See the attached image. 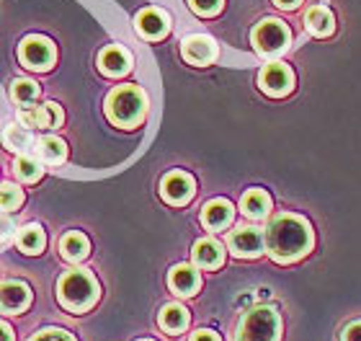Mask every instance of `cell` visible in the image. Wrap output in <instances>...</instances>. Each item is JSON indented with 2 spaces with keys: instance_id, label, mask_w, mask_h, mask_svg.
Returning <instances> with one entry per match:
<instances>
[{
  "instance_id": "cb8c5ba5",
  "label": "cell",
  "mask_w": 361,
  "mask_h": 341,
  "mask_svg": "<svg viewBox=\"0 0 361 341\" xmlns=\"http://www.w3.org/2000/svg\"><path fill=\"white\" fill-rule=\"evenodd\" d=\"M37 152L39 158L47 160V163H62V160L68 158V145H65V140H60V137H42L37 143Z\"/></svg>"
},
{
  "instance_id": "7c38bea8",
  "label": "cell",
  "mask_w": 361,
  "mask_h": 341,
  "mask_svg": "<svg viewBox=\"0 0 361 341\" xmlns=\"http://www.w3.org/2000/svg\"><path fill=\"white\" fill-rule=\"evenodd\" d=\"M135 29L142 39H150V42H158L171 31V18L168 13H163L160 8H145L140 11L135 18Z\"/></svg>"
},
{
  "instance_id": "4fadbf2b",
  "label": "cell",
  "mask_w": 361,
  "mask_h": 341,
  "mask_svg": "<svg viewBox=\"0 0 361 341\" xmlns=\"http://www.w3.org/2000/svg\"><path fill=\"white\" fill-rule=\"evenodd\" d=\"M31 305V289L26 282H3L0 285V313L18 316Z\"/></svg>"
},
{
  "instance_id": "ac0fdd59",
  "label": "cell",
  "mask_w": 361,
  "mask_h": 341,
  "mask_svg": "<svg viewBox=\"0 0 361 341\" xmlns=\"http://www.w3.org/2000/svg\"><path fill=\"white\" fill-rule=\"evenodd\" d=\"M240 210L245 217H250V220H264L266 215L271 213V197L264 189H250L243 194Z\"/></svg>"
},
{
  "instance_id": "f546056e",
  "label": "cell",
  "mask_w": 361,
  "mask_h": 341,
  "mask_svg": "<svg viewBox=\"0 0 361 341\" xmlns=\"http://www.w3.org/2000/svg\"><path fill=\"white\" fill-rule=\"evenodd\" d=\"M13 220H11V217H8L6 213H3V210H0V243H6L8 238H11V233H13Z\"/></svg>"
},
{
  "instance_id": "836d02e7",
  "label": "cell",
  "mask_w": 361,
  "mask_h": 341,
  "mask_svg": "<svg viewBox=\"0 0 361 341\" xmlns=\"http://www.w3.org/2000/svg\"><path fill=\"white\" fill-rule=\"evenodd\" d=\"M279 8H284V11H292V8H297L302 3V0H274Z\"/></svg>"
},
{
  "instance_id": "6da1fadb",
  "label": "cell",
  "mask_w": 361,
  "mask_h": 341,
  "mask_svg": "<svg viewBox=\"0 0 361 341\" xmlns=\"http://www.w3.org/2000/svg\"><path fill=\"white\" fill-rule=\"evenodd\" d=\"M266 249L279 264L297 261L312 249V230L300 215H279L266 227Z\"/></svg>"
},
{
  "instance_id": "4dcf8cb0",
  "label": "cell",
  "mask_w": 361,
  "mask_h": 341,
  "mask_svg": "<svg viewBox=\"0 0 361 341\" xmlns=\"http://www.w3.org/2000/svg\"><path fill=\"white\" fill-rule=\"evenodd\" d=\"M343 341H361V321L351 323V326L343 331Z\"/></svg>"
},
{
  "instance_id": "ffe728a7",
  "label": "cell",
  "mask_w": 361,
  "mask_h": 341,
  "mask_svg": "<svg viewBox=\"0 0 361 341\" xmlns=\"http://www.w3.org/2000/svg\"><path fill=\"white\" fill-rule=\"evenodd\" d=\"M60 253L62 258H68V261H83L85 256L90 253V243L88 238H85L83 233H78V230H73V233H65L60 238Z\"/></svg>"
},
{
  "instance_id": "3957f363",
  "label": "cell",
  "mask_w": 361,
  "mask_h": 341,
  "mask_svg": "<svg viewBox=\"0 0 361 341\" xmlns=\"http://www.w3.org/2000/svg\"><path fill=\"white\" fill-rule=\"evenodd\" d=\"M57 300L70 313L90 311L98 300V282L85 269H70L57 282Z\"/></svg>"
},
{
  "instance_id": "d6a6232c",
  "label": "cell",
  "mask_w": 361,
  "mask_h": 341,
  "mask_svg": "<svg viewBox=\"0 0 361 341\" xmlns=\"http://www.w3.org/2000/svg\"><path fill=\"white\" fill-rule=\"evenodd\" d=\"M0 341H13V331L8 323H0Z\"/></svg>"
},
{
  "instance_id": "30bf717a",
  "label": "cell",
  "mask_w": 361,
  "mask_h": 341,
  "mask_svg": "<svg viewBox=\"0 0 361 341\" xmlns=\"http://www.w3.org/2000/svg\"><path fill=\"white\" fill-rule=\"evenodd\" d=\"M18 121H21L23 127L57 129V127H62L65 114H62L60 104L47 101V104H42V107H21V112H18Z\"/></svg>"
},
{
  "instance_id": "d6986e66",
  "label": "cell",
  "mask_w": 361,
  "mask_h": 341,
  "mask_svg": "<svg viewBox=\"0 0 361 341\" xmlns=\"http://www.w3.org/2000/svg\"><path fill=\"white\" fill-rule=\"evenodd\" d=\"M305 26L315 37H331L333 31H336V18H333V13L325 6H315L305 13Z\"/></svg>"
},
{
  "instance_id": "44dd1931",
  "label": "cell",
  "mask_w": 361,
  "mask_h": 341,
  "mask_svg": "<svg viewBox=\"0 0 361 341\" xmlns=\"http://www.w3.org/2000/svg\"><path fill=\"white\" fill-rule=\"evenodd\" d=\"M3 145H6V150L11 152H26L34 145V135L29 132V127H23L21 121L18 124H8L3 129Z\"/></svg>"
},
{
  "instance_id": "9c48e42d",
  "label": "cell",
  "mask_w": 361,
  "mask_h": 341,
  "mask_svg": "<svg viewBox=\"0 0 361 341\" xmlns=\"http://www.w3.org/2000/svg\"><path fill=\"white\" fill-rule=\"evenodd\" d=\"M180 54H183V60L196 65V68H204V65H212V62L217 60V42L207 34H191L180 42Z\"/></svg>"
},
{
  "instance_id": "603a6c76",
  "label": "cell",
  "mask_w": 361,
  "mask_h": 341,
  "mask_svg": "<svg viewBox=\"0 0 361 341\" xmlns=\"http://www.w3.org/2000/svg\"><path fill=\"white\" fill-rule=\"evenodd\" d=\"M160 328H166L171 334H178L188 326V311L178 303H168L163 311H160Z\"/></svg>"
},
{
  "instance_id": "d4e9b609",
  "label": "cell",
  "mask_w": 361,
  "mask_h": 341,
  "mask_svg": "<svg viewBox=\"0 0 361 341\" xmlns=\"http://www.w3.org/2000/svg\"><path fill=\"white\" fill-rule=\"evenodd\" d=\"M39 99V85L29 78H18L11 83V101L18 107H31Z\"/></svg>"
},
{
  "instance_id": "ba28073f",
  "label": "cell",
  "mask_w": 361,
  "mask_h": 341,
  "mask_svg": "<svg viewBox=\"0 0 361 341\" xmlns=\"http://www.w3.org/2000/svg\"><path fill=\"white\" fill-rule=\"evenodd\" d=\"M230 251H233V256L238 258H256L264 253L266 249V238L264 233L258 230V227H250V225H243V227H235L230 238Z\"/></svg>"
},
{
  "instance_id": "e0dca14e",
  "label": "cell",
  "mask_w": 361,
  "mask_h": 341,
  "mask_svg": "<svg viewBox=\"0 0 361 341\" xmlns=\"http://www.w3.org/2000/svg\"><path fill=\"white\" fill-rule=\"evenodd\" d=\"M194 264L202 269H219L225 264V249L214 238H202L194 246Z\"/></svg>"
},
{
  "instance_id": "7402d4cb",
  "label": "cell",
  "mask_w": 361,
  "mask_h": 341,
  "mask_svg": "<svg viewBox=\"0 0 361 341\" xmlns=\"http://www.w3.org/2000/svg\"><path fill=\"white\" fill-rule=\"evenodd\" d=\"M16 243H18V249H21L23 253L37 256V253H42V251H44L47 235L39 225H26V227H21V230H18V235H16Z\"/></svg>"
},
{
  "instance_id": "5bb4252c",
  "label": "cell",
  "mask_w": 361,
  "mask_h": 341,
  "mask_svg": "<svg viewBox=\"0 0 361 341\" xmlns=\"http://www.w3.org/2000/svg\"><path fill=\"white\" fill-rule=\"evenodd\" d=\"M98 70L109 78L127 76L129 70H132V54H129L124 47H116V44L106 47V49H101V54H98Z\"/></svg>"
},
{
  "instance_id": "277c9868",
  "label": "cell",
  "mask_w": 361,
  "mask_h": 341,
  "mask_svg": "<svg viewBox=\"0 0 361 341\" xmlns=\"http://www.w3.org/2000/svg\"><path fill=\"white\" fill-rule=\"evenodd\" d=\"M279 331H281L279 313L269 305H253L243 316L235 341H279Z\"/></svg>"
},
{
  "instance_id": "f1b7e54d",
  "label": "cell",
  "mask_w": 361,
  "mask_h": 341,
  "mask_svg": "<svg viewBox=\"0 0 361 341\" xmlns=\"http://www.w3.org/2000/svg\"><path fill=\"white\" fill-rule=\"evenodd\" d=\"M29 341H75L68 331H62V328H44V331H39L34 334Z\"/></svg>"
},
{
  "instance_id": "83f0119b",
  "label": "cell",
  "mask_w": 361,
  "mask_h": 341,
  "mask_svg": "<svg viewBox=\"0 0 361 341\" xmlns=\"http://www.w3.org/2000/svg\"><path fill=\"white\" fill-rule=\"evenodd\" d=\"M222 3H225V0H188L191 11H194L196 16H204V18L217 16L219 11H222Z\"/></svg>"
},
{
  "instance_id": "1f68e13d",
  "label": "cell",
  "mask_w": 361,
  "mask_h": 341,
  "mask_svg": "<svg viewBox=\"0 0 361 341\" xmlns=\"http://www.w3.org/2000/svg\"><path fill=\"white\" fill-rule=\"evenodd\" d=\"M191 341H222L214 331H209V328H202V331H196L194 336H191Z\"/></svg>"
},
{
  "instance_id": "2e32d148",
  "label": "cell",
  "mask_w": 361,
  "mask_h": 341,
  "mask_svg": "<svg viewBox=\"0 0 361 341\" xmlns=\"http://www.w3.org/2000/svg\"><path fill=\"white\" fill-rule=\"evenodd\" d=\"M235 217V210L227 199H212L202 210V222L209 230H225Z\"/></svg>"
},
{
  "instance_id": "4316f807",
  "label": "cell",
  "mask_w": 361,
  "mask_h": 341,
  "mask_svg": "<svg viewBox=\"0 0 361 341\" xmlns=\"http://www.w3.org/2000/svg\"><path fill=\"white\" fill-rule=\"evenodd\" d=\"M21 202H23V191L16 184H0V210L3 213H11L16 207H21Z\"/></svg>"
},
{
  "instance_id": "8fae6325",
  "label": "cell",
  "mask_w": 361,
  "mask_h": 341,
  "mask_svg": "<svg viewBox=\"0 0 361 341\" xmlns=\"http://www.w3.org/2000/svg\"><path fill=\"white\" fill-rule=\"evenodd\" d=\"M196 191V184L194 179L188 174H183V171H173V174H168L163 181H160V194H163V199H166L168 205H186L188 199L194 197Z\"/></svg>"
},
{
  "instance_id": "52a82bcc",
  "label": "cell",
  "mask_w": 361,
  "mask_h": 341,
  "mask_svg": "<svg viewBox=\"0 0 361 341\" xmlns=\"http://www.w3.org/2000/svg\"><path fill=\"white\" fill-rule=\"evenodd\" d=\"M258 85L266 96L281 99L294 88V73L286 68L284 62H269L261 73H258Z\"/></svg>"
},
{
  "instance_id": "e575fe53",
  "label": "cell",
  "mask_w": 361,
  "mask_h": 341,
  "mask_svg": "<svg viewBox=\"0 0 361 341\" xmlns=\"http://www.w3.org/2000/svg\"><path fill=\"white\" fill-rule=\"evenodd\" d=\"M142 341H152V339H142Z\"/></svg>"
},
{
  "instance_id": "8992f818",
  "label": "cell",
  "mask_w": 361,
  "mask_h": 341,
  "mask_svg": "<svg viewBox=\"0 0 361 341\" xmlns=\"http://www.w3.org/2000/svg\"><path fill=\"white\" fill-rule=\"evenodd\" d=\"M18 57L34 73H47V70H52L54 60H57V49H54V44L47 37L31 34L18 47Z\"/></svg>"
},
{
  "instance_id": "5b68a950",
  "label": "cell",
  "mask_w": 361,
  "mask_h": 341,
  "mask_svg": "<svg viewBox=\"0 0 361 341\" xmlns=\"http://www.w3.org/2000/svg\"><path fill=\"white\" fill-rule=\"evenodd\" d=\"M250 42H253L258 54L274 57V54L284 52L286 44H289V29H286V23L279 21V18H264V21L253 29Z\"/></svg>"
},
{
  "instance_id": "9a60e30c",
  "label": "cell",
  "mask_w": 361,
  "mask_h": 341,
  "mask_svg": "<svg viewBox=\"0 0 361 341\" xmlns=\"http://www.w3.org/2000/svg\"><path fill=\"white\" fill-rule=\"evenodd\" d=\"M168 285H171V289H173L176 295L191 297L202 287V277H199V272L191 264H178L168 274Z\"/></svg>"
},
{
  "instance_id": "7a4b0ae2",
  "label": "cell",
  "mask_w": 361,
  "mask_h": 341,
  "mask_svg": "<svg viewBox=\"0 0 361 341\" xmlns=\"http://www.w3.org/2000/svg\"><path fill=\"white\" fill-rule=\"evenodd\" d=\"M106 116L121 129L137 127L147 116V96L137 85H119L106 99Z\"/></svg>"
},
{
  "instance_id": "484cf974",
  "label": "cell",
  "mask_w": 361,
  "mask_h": 341,
  "mask_svg": "<svg viewBox=\"0 0 361 341\" xmlns=\"http://www.w3.org/2000/svg\"><path fill=\"white\" fill-rule=\"evenodd\" d=\"M13 171L16 176L21 179V181H39L42 179V174H44V168H42V160H37L34 155H18L13 163Z\"/></svg>"
}]
</instances>
